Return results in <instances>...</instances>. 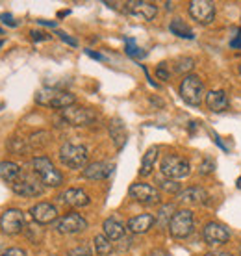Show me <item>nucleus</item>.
Returning a JSON list of instances; mask_svg holds the SVG:
<instances>
[{"label": "nucleus", "mask_w": 241, "mask_h": 256, "mask_svg": "<svg viewBox=\"0 0 241 256\" xmlns=\"http://www.w3.org/2000/svg\"><path fill=\"white\" fill-rule=\"evenodd\" d=\"M36 102L44 108L65 110L76 102V96L69 91L58 90V88H43L36 93Z\"/></svg>", "instance_id": "f257e3e1"}, {"label": "nucleus", "mask_w": 241, "mask_h": 256, "mask_svg": "<svg viewBox=\"0 0 241 256\" xmlns=\"http://www.w3.org/2000/svg\"><path fill=\"white\" fill-rule=\"evenodd\" d=\"M32 171L38 176L43 186L48 188H58L64 184V174L58 171L54 164H52L46 156H36L32 160Z\"/></svg>", "instance_id": "f03ea898"}, {"label": "nucleus", "mask_w": 241, "mask_h": 256, "mask_svg": "<svg viewBox=\"0 0 241 256\" xmlns=\"http://www.w3.org/2000/svg\"><path fill=\"white\" fill-rule=\"evenodd\" d=\"M89 152L84 145L76 143H64L60 148V162L69 169H84L88 166Z\"/></svg>", "instance_id": "7ed1b4c3"}, {"label": "nucleus", "mask_w": 241, "mask_h": 256, "mask_svg": "<svg viewBox=\"0 0 241 256\" xmlns=\"http://www.w3.org/2000/svg\"><path fill=\"white\" fill-rule=\"evenodd\" d=\"M180 96L190 106H198L206 98L204 82L195 74H186L182 84H180Z\"/></svg>", "instance_id": "20e7f679"}, {"label": "nucleus", "mask_w": 241, "mask_h": 256, "mask_svg": "<svg viewBox=\"0 0 241 256\" xmlns=\"http://www.w3.org/2000/svg\"><path fill=\"white\" fill-rule=\"evenodd\" d=\"M160 169H162V174H164L165 178H171V180L188 178L191 173L190 162L184 160L182 156H176V154H167V156H164L162 164H160Z\"/></svg>", "instance_id": "39448f33"}, {"label": "nucleus", "mask_w": 241, "mask_h": 256, "mask_svg": "<svg viewBox=\"0 0 241 256\" xmlns=\"http://www.w3.org/2000/svg\"><path fill=\"white\" fill-rule=\"evenodd\" d=\"M195 226V219H193V212L191 210H178L174 212L171 223H169V232L172 238L176 240H184L193 232Z\"/></svg>", "instance_id": "423d86ee"}, {"label": "nucleus", "mask_w": 241, "mask_h": 256, "mask_svg": "<svg viewBox=\"0 0 241 256\" xmlns=\"http://www.w3.org/2000/svg\"><path fill=\"white\" fill-rule=\"evenodd\" d=\"M62 117L65 122H69L70 126H89L96 121V112L91 108H84V106H69V108L62 110Z\"/></svg>", "instance_id": "0eeeda50"}, {"label": "nucleus", "mask_w": 241, "mask_h": 256, "mask_svg": "<svg viewBox=\"0 0 241 256\" xmlns=\"http://www.w3.org/2000/svg\"><path fill=\"white\" fill-rule=\"evenodd\" d=\"M0 230L8 236H15L24 230V214L19 208H10L0 216Z\"/></svg>", "instance_id": "6e6552de"}, {"label": "nucleus", "mask_w": 241, "mask_h": 256, "mask_svg": "<svg viewBox=\"0 0 241 256\" xmlns=\"http://www.w3.org/2000/svg\"><path fill=\"white\" fill-rule=\"evenodd\" d=\"M12 190L15 195H20V197H39L43 195L44 186L41 180L32 174H20V178L12 184Z\"/></svg>", "instance_id": "1a4fd4ad"}, {"label": "nucleus", "mask_w": 241, "mask_h": 256, "mask_svg": "<svg viewBox=\"0 0 241 256\" xmlns=\"http://www.w3.org/2000/svg\"><path fill=\"white\" fill-rule=\"evenodd\" d=\"M122 6L128 15L140 20H152L158 15V6L154 2H146V0H128Z\"/></svg>", "instance_id": "9d476101"}, {"label": "nucleus", "mask_w": 241, "mask_h": 256, "mask_svg": "<svg viewBox=\"0 0 241 256\" xmlns=\"http://www.w3.org/2000/svg\"><path fill=\"white\" fill-rule=\"evenodd\" d=\"M191 19L197 20L198 24H210L216 17V6L210 0H191L188 6Z\"/></svg>", "instance_id": "9b49d317"}, {"label": "nucleus", "mask_w": 241, "mask_h": 256, "mask_svg": "<svg viewBox=\"0 0 241 256\" xmlns=\"http://www.w3.org/2000/svg\"><path fill=\"white\" fill-rule=\"evenodd\" d=\"M54 228L60 234H65V236H70V234H78V232H84L88 228V221L86 218H82L80 214H67L64 218H60L54 223Z\"/></svg>", "instance_id": "f8f14e48"}, {"label": "nucleus", "mask_w": 241, "mask_h": 256, "mask_svg": "<svg viewBox=\"0 0 241 256\" xmlns=\"http://www.w3.org/2000/svg\"><path fill=\"white\" fill-rule=\"evenodd\" d=\"M128 195L138 200L141 204H158L160 202V193L158 190L150 184H145V182H136L128 188Z\"/></svg>", "instance_id": "ddd939ff"}, {"label": "nucleus", "mask_w": 241, "mask_h": 256, "mask_svg": "<svg viewBox=\"0 0 241 256\" xmlns=\"http://www.w3.org/2000/svg\"><path fill=\"white\" fill-rule=\"evenodd\" d=\"M204 242L212 247H217V245H224L230 240V230L226 228V224L217 223V221H210L202 230Z\"/></svg>", "instance_id": "4468645a"}, {"label": "nucleus", "mask_w": 241, "mask_h": 256, "mask_svg": "<svg viewBox=\"0 0 241 256\" xmlns=\"http://www.w3.org/2000/svg\"><path fill=\"white\" fill-rule=\"evenodd\" d=\"M30 216L38 224H50L58 221L56 206L50 202H38L30 208Z\"/></svg>", "instance_id": "2eb2a0df"}, {"label": "nucleus", "mask_w": 241, "mask_h": 256, "mask_svg": "<svg viewBox=\"0 0 241 256\" xmlns=\"http://www.w3.org/2000/svg\"><path fill=\"white\" fill-rule=\"evenodd\" d=\"M115 164L112 162H93L82 169V176L88 180H104L114 173Z\"/></svg>", "instance_id": "dca6fc26"}, {"label": "nucleus", "mask_w": 241, "mask_h": 256, "mask_svg": "<svg viewBox=\"0 0 241 256\" xmlns=\"http://www.w3.org/2000/svg\"><path fill=\"white\" fill-rule=\"evenodd\" d=\"M60 200L67 206H72V208H84V206H88L91 202L89 195L84 190H80V188H69V190H65L60 195Z\"/></svg>", "instance_id": "f3484780"}, {"label": "nucleus", "mask_w": 241, "mask_h": 256, "mask_svg": "<svg viewBox=\"0 0 241 256\" xmlns=\"http://www.w3.org/2000/svg\"><path fill=\"white\" fill-rule=\"evenodd\" d=\"M178 200L186 204H204L208 202V192L200 186H191L178 193Z\"/></svg>", "instance_id": "a211bd4d"}, {"label": "nucleus", "mask_w": 241, "mask_h": 256, "mask_svg": "<svg viewBox=\"0 0 241 256\" xmlns=\"http://www.w3.org/2000/svg\"><path fill=\"white\" fill-rule=\"evenodd\" d=\"M108 130H110V138L114 141L115 148H117V150H122V147H124V143H126V140H128V132H126L124 122L120 121L119 117H115V119L110 121Z\"/></svg>", "instance_id": "6ab92c4d"}, {"label": "nucleus", "mask_w": 241, "mask_h": 256, "mask_svg": "<svg viewBox=\"0 0 241 256\" xmlns=\"http://www.w3.org/2000/svg\"><path fill=\"white\" fill-rule=\"evenodd\" d=\"M156 223V218L152 214H141V216H136L126 223V228L134 234H145L152 228V224Z\"/></svg>", "instance_id": "aec40b11"}, {"label": "nucleus", "mask_w": 241, "mask_h": 256, "mask_svg": "<svg viewBox=\"0 0 241 256\" xmlns=\"http://www.w3.org/2000/svg\"><path fill=\"white\" fill-rule=\"evenodd\" d=\"M206 106H208L210 112H214V114H219V112H224V110L228 108V96L222 90H214L206 93Z\"/></svg>", "instance_id": "412c9836"}, {"label": "nucleus", "mask_w": 241, "mask_h": 256, "mask_svg": "<svg viewBox=\"0 0 241 256\" xmlns=\"http://www.w3.org/2000/svg\"><path fill=\"white\" fill-rule=\"evenodd\" d=\"M20 174H22V169H20L19 164H15V162H0V178L8 182V184H15L17 180L20 178Z\"/></svg>", "instance_id": "4be33fe9"}, {"label": "nucleus", "mask_w": 241, "mask_h": 256, "mask_svg": "<svg viewBox=\"0 0 241 256\" xmlns=\"http://www.w3.org/2000/svg\"><path fill=\"white\" fill-rule=\"evenodd\" d=\"M102 228H104V236L108 238L110 242H115V240H120L124 236V224L117 221L115 218H108L104 223H102Z\"/></svg>", "instance_id": "5701e85b"}, {"label": "nucleus", "mask_w": 241, "mask_h": 256, "mask_svg": "<svg viewBox=\"0 0 241 256\" xmlns=\"http://www.w3.org/2000/svg\"><path fill=\"white\" fill-rule=\"evenodd\" d=\"M158 152L160 148L154 145L143 154V160H141V167H140V174L141 176H148V174H152L154 171V166H156V160H158Z\"/></svg>", "instance_id": "b1692460"}, {"label": "nucleus", "mask_w": 241, "mask_h": 256, "mask_svg": "<svg viewBox=\"0 0 241 256\" xmlns=\"http://www.w3.org/2000/svg\"><path fill=\"white\" fill-rule=\"evenodd\" d=\"M169 30L172 32V36H176V38H182V39H193L195 38V34L191 30L190 26L186 24L182 19H172L169 22Z\"/></svg>", "instance_id": "393cba45"}, {"label": "nucleus", "mask_w": 241, "mask_h": 256, "mask_svg": "<svg viewBox=\"0 0 241 256\" xmlns=\"http://www.w3.org/2000/svg\"><path fill=\"white\" fill-rule=\"evenodd\" d=\"M172 216H174V206H172V204H164L158 212L156 223H158L160 226H169Z\"/></svg>", "instance_id": "a878e982"}, {"label": "nucleus", "mask_w": 241, "mask_h": 256, "mask_svg": "<svg viewBox=\"0 0 241 256\" xmlns=\"http://www.w3.org/2000/svg\"><path fill=\"white\" fill-rule=\"evenodd\" d=\"M93 244H95L96 254L106 256V254L112 252V244H110V240L104 236V234H96V236L93 238Z\"/></svg>", "instance_id": "bb28decb"}, {"label": "nucleus", "mask_w": 241, "mask_h": 256, "mask_svg": "<svg viewBox=\"0 0 241 256\" xmlns=\"http://www.w3.org/2000/svg\"><path fill=\"white\" fill-rule=\"evenodd\" d=\"M193 67H195V60L188 58V56L178 58L176 62H174V70H176V72H190Z\"/></svg>", "instance_id": "cd10ccee"}, {"label": "nucleus", "mask_w": 241, "mask_h": 256, "mask_svg": "<svg viewBox=\"0 0 241 256\" xmlns=\"http://www.w3.org/2000/svg\"><path fill=\"white\" fill-rule=\"evenodd\" d=\"M158 186L167 193H180V184H178L176 180H171V178H158Z\"/></svg>", "instance_id": "c85d7f7f"}, {"label": "nucleus", "mask_w": 241, "mask_h": 256, "mask_svg": "<svg viewBox=\"0 0 241 256\" xmlns=\"http://www.w3.org/2000/svg\"><path fill=\"white\" fill-rule=\"evenodd\" d=\"M48 132H38V134H34L32 138H30V145L32 147H43V145H46L48 143Z\"/></svg>", "instance_id": "c756f323"}, {"label": "nucleus", "mask_w": 241, "mask_h": 256, "mask_svg": "<svg viewBox=\"0 0 241 256\" xmlns=\"http://www.w3.org/2000/svg\"><path fill=\"white\" fill-rule=\"evenodd\" d=\"M126 54L132 58H143L145 56V52H141V48L136 45L134 39H126Z\"/></svg>", "instance_id": "7c9ffc66"}, {"label": "nucleus", "mask_w": 241, "mask_h": 256, "mask_svg": "<svg viewBox=\"0 0 241 256\" xmlns=\"http://www.w3.org/2000/svg\"><path fill=\"white\" fill-rule=\"evenodd\" d=\"M214 169H216V162L212 160V158H204V160L200 162V166H198V173L212 174L214 173Z\"/></svg>", "instance_id": "2f4dec72"}, {"label": "nucleus", "mask_w": 241, "mask_h": 256, "mask_svg": "<svg viewBox=\"0 0 241 256\" xmlns=\"http://www.w3.org/2000/svg\"><path fill=\"white\" fill-rule=\"evenodd\" d=\"M67 256H93V252H91L88 245H76V247L69 249Z\"/></svg>", "instance_id": "473e14b6"}, {"label": "nucleus", "mask_w": 241, "mask_h": 256, "mask_svg": "<svg viewBox=\"0 0 241 256\" xmlns=\"http://www.w3.org/2000/svg\"><path fill=\"white\" fill-rule=\"evenodd\" d=\"M0 256H26V252L19 247H12V249H6Z\"/></svg>", "instance_id": "72a5a7b5"}, {"label": "nucleus", "mask_w": 241, "mask_h": 256, "mask_svg": "<svg viewBox=\"0 0 241 256\" xmlns=\"http://www.w3.org/2000/svg\"><path fill=\"white\" fill-rule=\"evenodd\" d=\"M156 76H158L160 80H169V78H171V72H169V70L165 69L164 64H162V65L158 67V69H156Z\"/></svg>", "instance_id": "f704fd0d"}, {"label": "nucleus", "mask_w": 241, "mask_h": 256, "mask_svg": "<svg viewBox=\"0 0 241 256\" xmlns=\"http://www.w3.org/2000/svg\"><path fill=\"white\" fill-rule=\"evenodd\" d=\"M0 19H2V22H4V24L12 26V28H15V26H17V20L13 19L10 13H2V15H0Z\"/></svg>", "instance_id": "c9c22d12"}, {"label": "nucleus", "mask_w": 241, "mask_h": 256, "mask_svg": "<svg viewBox=\"0 0 241 256\" xmlns=\"http://www.w3.org/2000/svg\"><path fill=\"white\" fill-rule=\"evenodd\" d=\"M58 36H60V39H62V41H64V43H67V45H70V46H78V41H76V39L69 38V36H67V34L60 32V34H58Z\"/></svg>", "instance_id": "e433bc0d"}, {"label": "nucleus", "mask_w": 241, "mask_h": 256, "mask_svg": "<svg viewBox=\"0 0 241 256\" xmlns=\"http://www.w3.org/2000/svg\"><path fill=\"white\" fill-rule=\"evenodd\" d=\"M32 39L34 41H43V39H50V36H46V34H43V32H38V30H34L32 34Z\"/></svg>", "instance_id": "4c0bfd02"}, {"label": "nucleus", "mask_w": 241, "mask_h": 256, "mask_svg": "<svg viewBox=\"0 0 241 256\" xmlns=\"http://www.w3.org/2000/svg\"><path fill=\"white\" fill-rule=\"evenodd\" d=\"M204 256H234V254H230L226 250H210V252H206Z\"/></svg>", "instance_id": "58836bf2"}, {"label": "nucleus", "mask_w": 241, "mask_h": 256, "mask_svg": "<svg viewBox=\"0 0 241 256\" xmlns=\"http://www.w3.org/2000/svg\"><path fill=\"white\" fill-rule=\"evenodd\" d=\"M230 46H232V48H241V38L232 39V41H230Z\"/></svg>", "instance_id": "ea45409f"}, {"label": "nucleus", "mask_w": 241, "mask_h": 256, "mask_svg": "<svg viewBox=\"0 0 241 256\" xmlns=\"http://www.w3.org/2000/svg\"><path fill=\"white\" fill-rule=\"evenodd\" d=\"M88 52V56H91V58H95V60H104V56L102 54H96V52H93V50H86Z\"/></svg>", "instance_id": "a19ab883"}, {"label": "nucleus", "mask_w": 241, "mask_h": 256, "mask_svg": "<svg viewBox=\"0 0 241 256\" xmlns=\"http://www.w3.org/2000/svg\"><path fill=\"white\" fill-rule=\"evenodd\" d=\"M150 256H169V254H167L165 250H162V249H156V250H152V252H150Z\"/></svg>", "instance_id": "79ce46f5"}, {"label": "nucleus", "mask_w": 241, "mask_h": 256, "mask_svg": "<svg viewBox=\"0 0 241 256\" xmlns=\"http://www.w3.org/2000/svg\"><path fill=\"white\" fill-rule=\"evenodd\" d=\"M41 24H46V26H56V22H52V20H39Z\"/></svg>", "instance_id": "37998d69"}, {"label": "nucleus", "mask_w": 241, "mask_h": 256, "mask_svg": "<svg viewBox=\"0 0 241 256\" xmlns=\"http://www.w3.org/2000/svg\"><path fill=\"white\" fill-rule=\"evenodd\" d=\"M165 8H167V10H172V2H165Z\"/></svg>", "instance_id": "c03bdc74"}, {"label": "nucleus", "mask_w": 241, "mask_h": 256, "mask_svg": "<svg viewBox=\"0 0 241 256\" xmlns=\"http://www.w3.org/2000/svg\"><path fill=\"white\" fill-rule=\"evenodd\" d=\"M238 188L241 190V178H238Z\"/></svg>", "instance_id": "a18cd8bd"}, {"label": "nucleus", "mask_w": 241, "mask_h": 256, "mask_svg": "<svg viewBox=\"0 0 241 256\" xmlns=\"http://www.w3.org/2000/svg\"><path fill=\"white\" fill-rule=\"evenodd\" d=\"M240 74H241V65H240Z\"/></svg>", "instance_id": "49530a36"}, {"label": "nucleus", "mask_w": 241, "mask_h": 256, "mask_svg": "<svg viewBox=\"0 0 241 256\" xmlns=\"http://www.w3.org/2000/svg\"><path fill=\"white\" fill-rule=\"evenodd\" d=\"M48 256H58V254H48Z\"/></svg>", "instance_id": "de8ad7c7"}, {"label": "nucleus", "mask_w": 241, "mask_h": 256, "mask_svg": "<svg viewBox=\"0 0 241 256\" xmlns=\"http://www.w3.org/2000/svg\"><path fill=\"white\" fill-rule=\"evenodd\" d=\"M240 256H241V247H240Z\"/></svg>", "instance_id": "09e8293b"}]
</instances>
